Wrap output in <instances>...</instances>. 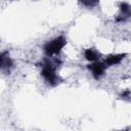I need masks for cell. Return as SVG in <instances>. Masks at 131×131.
I'll use <instances>...</instances> for the list:
<instances>
[{
	"instance_id": "6da1fadb",
	"label": "cell",
	"mask_w": 131,
	"mask_h": 131,
	"mask_svg": "<svg viewBox=\"0 0 131 131\" xmlns=\"http://www.w3.org/2000/svg\"><path fill=\"white\" fill-rule=\"evenodd\" d=\"M41 68H42L41 75L49 85L55 86L61 81V79L56 73V69H57L56 62L49 60V59H45L44 62H42Z\"/></svg>"
},
{
	"instance_id": "7a4b0ae2",
	"label": "cell",
	"mask_w": 131,
	"mask_h": 131,
	"mask_svg": "<svg viewBox=\"0 0 131 131\" xmlns=\"http://www.w3.org/2000/svg\"><path fill=\"white\" fill-rule=\"evenodd\" d=\"M66 44H67V38L64 36L60 35V36L52 39L51 41L47 42L44 45L43 49H44L46 55L52 56V55L58 54L61 51V49L66 46Z\"/></svg>"
},
{
	"instance_id": "3957f363",
	"label": "cell",
	"mask_w": 131,
	"mask_h": 131,
	"mask_svg": "<svg viewBox=\"0 0 131 131\" xmlns=\"http://www.w3.org/2000/svg\"><path fill=\"white\" fill-rule=\"evenodd\" d=\"M13 67V60L9 56L8 50L0 52V71L6 74L10 73V69Z\"/></svg>"
},
{
	"instance_id": "277c9868",
	"label": "cell",
	"mask_w": 131,
	"mask_h": 131,
	"mask_svg": "<svg viewBox=\"0 0 131 131\" xmlns=\"http://www.w3.org/2000/svg\"><path fill=\"white\" fill-rule=\"evenodd\" d=\"M87 68L92 73V76L95 79H99L101 76H103V74H104V72L106 70V67L103 63V61H98V60L88 64Z\"/></svg>"
},
{
	"instance_id": "5b68a950",
	"label": "cell",
	"mask_w": 131,
	"mask_h": 131,
	"mask_svg": "<svg viewBox=\"0 0 131 131\" xmlns=\"http://www.w3.org/2000/svg\"><path fill=\"white\" fill-rule=\"evenodd\" d=\"M125 55H126V54H123V53H121V54H112V55H108V56H106V57L104 58L103 63L105 64L106 68H107V67H111V66L118 64V63H120V62L122 61V59L124 58Z\"/></svg>"
},
{
	"instance_id": "8992f818",
	"label": "cell",
	"mask_w": 131,
	"mask_h": 131,
	"mask_svg": "<svg viewBox=\"0 0 131 131\" xmlns=\"http://www.w3.org/2000/svg\"><path fill=\"white\" fill-rule=\"evenodd\" d=\"M84 55H85V58L87 60L94 62V61H97V59H99V55L100 54H99V52L96 49H94V48H88V49L85 50Z\"/></svg>"
},
{
	"instance_id": "52a82bcc",
	"label": "cell",
	"mask_w": 131,
	"mask_h": 131,
	"mask_svg": "<svg viewBox=\"0 0 131 131\" xmlns=\"http://www.w3.org/2000/svg\"><path fill=\"white\" fill-rule=\"evenodd\" d=\"M97 2H82V4H84V5H90V6H92V5H95Z\"/></svg>"
},
{
	"instance_id": "ba28073f",
	"label": "cell",
	"mask_w": 131,
	"mask_h": 131,
	"mask_svg": "<svg viewBox=\"0 0 131 131\" xmlns=\"http://www.w3.org/2000/svg\"><path fill=\"white\" fill-rule=\"evenodd\" d=\"M122 131H127V130H122Z\"/></svg>"
}]
</instances>
